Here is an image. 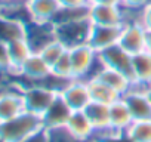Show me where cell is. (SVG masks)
I'll return each mask as SVG.
<instances>
[{
  "label": "cell",
  "instance_id": "1",
  "mask_svg": "<svg viewBox=\"0 0 151 142\" xmlns=\"http://www.w3.org/2000/svg\"><path fill=\"white\" fill-rule=\"evenodd\" d=\"M42 129H45L42 117L24 111L11 120L0 123V142H22Z\"/></svg>",
  "mask_w": 151,
  "mask_h": 142
},
{
  "label": "cell",
  "instance_id": "2",
  "mask_svg": "<svg viewBox=\"0 0 151 142\" xmlns=\"http://www.w3.org/2000/svg\"><path fill=\"white\" fill-rule=\"evenodd\" d=\"M68 52H70V59L73 65V79L89 80L102 67L98 58V52L89 43L73 46L68 49Z\"/></svg>",
  "mask_w": 151,
  "mask_h": 142
},
{
  "label": "cell",
  "instance_id": "3",
  "mask_svg": "<svg viewBox=\"0 0 151 142\" xmlns=\"http://www.w3.org/2000/svg\"><path fill=\"white\" fill-rule=\"evenodd\" d=\"M22 99L25 111L33 113L36 115H43L49 107L53 104V101L58 98L59 92L45 83H28L21 85Z\"/></svg>",
  "mask_w": 151,
  "mask_h": 142
},
{
  "label": "cell",
  "instance_id": "4",
  "mask_svg": "<svg viewBox=\"0 0 151 142\" xmlns=\"http://www.w3.org/2000/svg\"><path fill=\"white\" fill-rule=\"evenodd\" d=\"M92 22L88 18H77V19H68L53 24L55 37L64 43L68 49L73 46H77L82 43H88V37L91 33Z\"/></svg>",
  "mask_w": 151,
  "mask_h": 142
},
{
  "label": "cell",
  "instance_id": "5",
  "mask_svg": "<svg viewBox=\"0 0 151 142\" xmlns=\"http://www.w3.org/2000/svg\"><path fill=\"white\" fill-rule=\"evenodd\" d=\"M59 95L65 101V104L71 108V111H83L92 102L88 80H80V79L70 80L59 90Z\"/></svg>",
  "mask_w": 151,
  "mask_h": 142
},
{
  "label": "cell",
  "instance_id": "6",
  "mask_svg": "<svg viewBox=\"0 0 151 142\" xmlns=\"http://www.w3.org/2000/svg\"><path fill=\"white\" fill-rule=\"evenodd\" d=\"M127 14L122 5L91 3L89 6V19L96 25H123L129 19Z\"/></svg>",
  "mask_w": 151,
  "mask_h": 142
},
{
  "label": "cell",
  "instance_id": "7",
  "mask_svg": "<svg viewBox=\"0 0 151 142\" xmlns=\"http://www.w3.org/2000/svg\"><path fill=\"white\" fill-rule=\"evenodd\" d=\"M50 74H52L50 65L42 58L40 53L33 52L30 58L21 65L15 76L21 77L25 82L24 85H28V83H43L45 80L49 79Z\"/></svg>",
  "mask_w": 151,
  "mask_h": 142
},
{
  "label": "cell",
  "instance_id": "8",
  "mask_svg": "<svg viewBox=\"0 0 151 142\" xmlns=\"http://www.w3.org/2000/svg\"><path fill=\"white\" fill-rule=\"evenodd\" d=\"M145 42H147V30L141 25V22L136 18L129 19L126 24H123L119 44L124 50H127L130 55H136L145 50Z\"/></svg>",
  "mask_w": 151,
  "mask_h": 142
},
{
  "label": "cell",
  "instance_id": "9",
  "mask_svg": "<svg viewBox=\"0 0 151 142\" xmlns=\"http://www.w3.org/2000/svg\"><path fill=\"white\" fill-rule=\"evenodd\" d=\"M98 58L104 67L122 71V73L127 74L133 82V77H132V58H133V55H130L127 50H124L119 43L98 52Z\"/></svg>",
  "mask_w": 151,
  "mask_h": 142
},
{
  "label": "cell",
  "instance_id": "10",
  "mask_svg": "<svg viewBox=\"0 0 151 142\" xmlns=\"http://www.w3.org/2000/svg\"><path fill=\"white\" fill-rule=\"evenodd\" d=\"M24 111L25 107H24L21 86L0 89V123L11 120Z\"/></svg>",
  "mask_w": 151,
  "mask_h": 142
},
{
  "label": "cell",
  "instance_id": "11",
  "mask_svg": "<svg viewBox=\"0 0 151 142\" xmlns=\"http://www.w3.org/2000/svg\"><path fill=\"white\" fill-rule=\"evenodd\" d=\"M133 120H151V99L141 86H133L123 96Z\"/></svg>",
  "mask_w": 151,
  "mask_h": 142
},
{
  "label": "cell",
  "instance_id": "12",
  "mask_svg": "<svg viewBox=\"0 0 151 142\" xmlns=\"http://www.w3.org/2000/svg\"><path fill=\"white\" fill-rule=\"evenodd\" d=\"M123 25H96L92 24L91 33L88 37V43L96 50L101 52L110 46L119 43L122 36Z\"/></svg>",
  "mask_w": 151,
  "mask_h": 142
},
{
  "label": "cell",
  "instance_id": "13",
  "mask_svg": "<svg viewBox=\"0 0 151 142\" xmlns=\"http://www.w3.org/2000/svg\"><path fill=\"white\" fill-rule=\"evenodd\" d=\"M30 21L52 24L61 11L59 0H27L25 2Z\"/></svg>",
  "mask_w": 151,
  "mask_h": 142
},
{
  "label": "cell",
  "instance_id": "14",
  "mask_svg": "<svg viewBox=\"0 0 151 142\" xmlns=\"http://www.w3.org/2000/svg\"><path fill=\"white\" fill-rule=\"evenodd\" d=\"M83 111L86 113V115L89 117L91 123L93 124V127L96 130L95 141L102 139L110 135H114V132L110 127V105L92 101Z\"/></svg>",
  "mask_w": 151,
  "mask_h": 142
},
{
  "label": "cell",
  "instance_id": "15",
  "mask_svg": "<svg viewBox=\"0 0 151 142\" xmlns=\"http://www.w3.org/2000/svg\"><path fill=\"white\" fill-rule=\"evenodd\" d=\"M64 129L73 138L79 141H85V142L95 141V136H96V130L85 111H73Z\"/></svg>",
  "mask_w": 151,
  "mask_h": 142
},
{
  "label": "cell",
  "instance_id": "16",
  "mask_svg": "<svg viewBox=\"0 0 151 142\" xmlns=\"http://www.w3.org/2000/svg\"><path fill=\"white\" fill-rule=\"evenodd\" d=\"M71 113H73L71 108L65 104V101L61 98V95H58V98L53 101V104L49 107V110L42 115L43 127L49 132L64 129Z\"/></svg>",
  "mask_w": 151,
  "mask_h": 142
},
{
  "label": "cell",
  "instance_id": "17",
  "mask_svg": "<svg viewBox=\"0 0 151 142\" xmlns=\"http://www.w3.org/2000/svg\"><path fill=\"white\" fill-rule=\"evenodd\" d=\"M25 39L30 43L33 52H40L47 43L56 39L53 24H42V22L28 21Z\"/></svg>",
  "mask_w": 151,
  "mask_h": 142
},
{
  "label": "cell",
  "instance_id": "18",
  "mask_svg": "<svg viewBox=\"0 0 151 142\" xmlns=\"http://www.w3.org/2000/svg\"><path fill=\"white\" fill-rule=\"evenodd\" d=\"M93 77L98 79V80H101V82H104V83L108 85L110 87H113V89H114L116 92H119L122 96H123L129 89H132L133 86H136L127 74L122 73V71H117V70H113V68H107V67H104V65L96 71V74H95Z\"/></svg>",
  "mask_w": 151,
  "mask_h": 142
},
{
  "label": "cell",
  "instance_id": "19",
  "mask_svg": "<svg viewBox=\"0 0 151 142\" xmlns=\"http://www.w3.org/2000/svg\"><path fill=\"white\" fill-rule=\"evenodd\" d=\"M132 77L136 86L145 87L151 83V53L142 50L132 58Z\"/></svg>",
  "mask_w": 151,
  "mask_h": 142
},
{
  "label": "cell",
  "instance_id": "20",
  "mask_svg": "<svg viewBox=\"0 0 151 142\" xmlns=\"http://www.w3.org/2000/svg\"><path fill=\"white\" fill-rule=\"evenodd\" d=\"M133 117L123 101V98L117 99L110 105V127L114 133H124L126 129L132 124Z\"/></svg>",
  "mask_w": 151,
  "mask_h": 142
},
{
  "label": "cell",
  "instance_id": "21",
  "mask_svg": "<svg viewBox=\"0 0 151 142\" xmlns=\"http://www.w3.org/2000/svg\"><path fill=\"white\" fill-rule=\"evenodd\" d=\"M25 34H27L25 21L0 14V42L11 43L19 39H25Z\"/></svg>",
  "mask_w": 151,
  "mask_h": 142
},
{
  "label": "cell",
  "instance_id": "22",
  "mask_svg": "<svg viewBox=\"0 0 151 142\" xmlns=\"http://www.w3.org/2000/svg\"><path fill=\"white\" fill-rule=\"evenodd\" d=\"M88 85H89V90H91V96H92L93 102L111 105L113 102H116L117 99L122 98V95L119 92H116L113 87H110L108 85H105L104 82H101L95 77L89 79Z\"/></svg>",
  "mask_w": 151,
  "mask_h": 142
},
{
  "label": "cell",
  "instance_id": "23",
  "mask_svg": "<svg viewBox=\"0 0 151 142\" xmlns=\"http://www.w3.org/2000/svg\"><path fill=\"white\" fill-rule=\"evenodd\" d=\"M8 47H9V56H11V64H12V76H15L18 73V70L21 68V65L33 53V49L30 43L27 42V39L11 42L8 43Z\"/></svg>",
  "mask_w": 151,
  "mask_h": 142
},
{
  "label": "cell",
  "instance_id": "24",
  "mask_svg": "<svg viewBox=\"0 0 151 142\" xmlns=\"http://www.w3.org/2000/svg\"><path fill=\"white\" fill-rule=\"evenodd\" d=\"M124 136L130 142H151V120H133Z\"/></svg>",
  "mask_w": 151,
  "mask_h": 142
},
{
  "label": "cell",
  "instance_id": "25",
  "mask_svg": "<svg viewBox=\"0 0 151 142\" xmlns=\"http://www.w3.org/2000/svg\"><path fill=\"white\" fill-rule=\"evenodd\" d=\"M52 76L62 80V82H70L73 80V65H71V59H70V52L67 49V52L52 65Z\"/></svg>",
  "mask_w": 151,
  "mask_h": 142
},
{
  "label": "cell",
  "instance_id": "26",
  "mask_svg": "<svg viewBox=\"0 0 151 142\" xmlns=\"http://www.w3.org/2000/svg\"><path fill=\"white\" fill-rule=\"evenodd\" d=\"M67 46L64 44V43H61L58 39H55V40H52L50 43H47L40 52H37V53H40L42 55V58L50 65V68H52V65L67 52Z\"/></svg>",
  "mask_w": 151,
  "mask_h": 142
},
{
  "label": "cell",
  "instance_id": "27",
  "mask_svg": "<svg viewBox=\"0 0 151 142\" xmlns=\"http://www.w3.org/2000/svg\"><path fill=\"white\" fill-rule=\"evenodd\" d=\"M0 74H12L9 47L5 42H0Z\"/></svg>",
  "mask_w": 151,
  "mask_h": 142
},
{
  "label": "cell",
  "instance_id": "28",
  "mask_svg": "<svg viewBox=\"0 0 151 142\" xmlns=\"http://www.w3.org/2000/svg\"><path fill=\"white\" fill-rule=\"evenodd\" d=\"M136 19L147 31H151V2H148L141 11H138Z\"/></svg>",
  "mask_w": 151,
  "mask_h": 142
},
{
  "label": "cell",
  "instance_id": "29",
  "mask_svg": "<svg viewBox=\"0 0 151 142\" xmlns=\"http://www.w3.org/2000/svg\"><path fill=\"white\" fill-rule=\"evenodd\" d=\"M148 2H151V0H122V6H123L127 12H138V11H141Z\"/></svg>",
  "mask_w": 151,
  "mask_h": 142
},
{
  "label": "cell",
  "instance_id": "30",
  "mask_svg": "<svg viewBox=\"0 0 151 142\" xmlns=\"http://www.w3.org/2000/svg\"><path fill=\"white\" fill-rule=\"evenodd\" d=\"M61 6L65 9H82L91 5L89 0H59Z\"/></svg>",
  "mask_w": 151,
  "mask_h": 142
},
{
  "label": "cell",
  "instance_id": "31",
  "mask_svg": "<svg viewBox=\"0 0 151 142\" xmlns=\"http://www.w3.org/2000/svg\"><path fill=\"white\" fill-rule=\"evenodd\" d=\"M50 141V135H49V130L46 129H42L40 132H37L36 135L30 136L28 139L22 141V142H49Z\"/></svg>",
  "mask_w": 151,
  "mask_h": 142
},
{
  "label": "cell",
  "instance_id": "32",
  "mask_svg": "<svg viewBox=\"0 0 151 142\" xmlns=\"http://www.w3.org/2000/svg\"><path fill=\"white\" fill-rule=\"evenodd\" d=\"M89 2L98 5H122V0H89Z\"/></svg>",
  "mask_w": 151,
  "mask_h": 142
},
{
  "label": "cell",
  "instance_id": "33",
  "mask_svg": "<svg viewBox=\"0 0 151 142\" xmlns=\"http://www.w3.org/2000/svg\"><path fill=\"white\" fill-rule=\"evenodd\" d=\"M145 50L151 53V31H147V42H145Z\"/></svg>",
  "mask_w": 151,
  "mask_h": 142
},
{
  "label": "cell",
  "instance_id": "34",
  "mask_svg": "<svg viewBox=\"0 0 151 142\" xmlns=\"http://www.w3.org/2000/svg\"><path fill=\"white\" fill-rule=\"evenodd\" d=\"M144 89H145V92H147V95H148V98L151 99V83H150L148 86H145Z\"/></svg>",
  "mask_w": 151,
  "mask_h": 142
},
{
  "label": "cell",
  "instance_id": "35",
  "mask_svg": "<svg viewBox=\"0 0 151 142\" xmlns=\"http://www.w3.org/2000/svg\"><path fill=\"white\" fill-rule=\"evenodd\" d=\"M3 2H8V0H0V3H3Z\"/></svg>",
  "mask_w": 151,
  "mask_h": 142
},
{
  "label": "cell",
  "instance_id": "36",
  "mask_svg": "<svg viewBox=\"0 0 151 142\" xmlns=\"http://www.w3.org/2000/svg\"><path fill=\"white\" fill-rule=\"evenodd\" d=\"M17 2H27V0H17Z\"/></svg>",
  "mask_w": 151,
  "mask_h": 142
}]
</instances>
